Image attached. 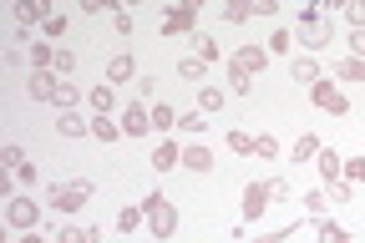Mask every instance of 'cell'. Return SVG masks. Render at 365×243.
<instances>
[{
    "instance_id": "ab89813d",
    "label": "cell",
    "mask_w": 365,
    "mask_h": 243,
    "mask_svg": "<svg viewBox=\"0 0 365 243\" xmlns=\"http://www.w3.org/2000/svg\"><path fill=\"white\" fill-rule=\"evenodd\" d=\"M345 21H350V31H365V0H350V6H345Z\"/></svg>"
},
{
    "instance_id": "4dcf8cb0",
    "label": "cell",
    "mask_w": 365,
    "mask_h": 243,
    "mask_svg": "<svg viewBox=\"0 0 365 243\" xmlns=\"http://www.w3.org/2000/svg\"><path fill=\"white\" fill-rule=\"evenodd\" d=\"M223 107V86H198V112H218Z\"/></svg>"
},
{
    "instance_id": "ac0fdd59",
    "label": "cell",
    "mask_w": 365,
    "mask_h": 243,
    "mask_svg": "<svg viewBox=\"0 0 365 243\" xmlns=\"http://www.w3.org/2000/svg\"><path fill=\"white\" fill-rule=\"evenodd\" d=\"M319 148H325V142H319L314 132H304L294 148H289V162H314V157H319Z\"/></svg>"
},
{
    "instance_id": "f546056e",
    "label": "cell",
    "mask_w": 365,
    "mask_h": 243,
    "mask_svg": "<svg viewBox=\"0 0 365 243\" xmlns=\"http://www.w3.org/2000/svg\"><path fill=\"white\" fill-rule=\"evenodd\" d=\"M335 76H340V81H365V61H360V56H345V61L335 66Z\"/></svg>"
},
{
    "instance_id": "d6986e66",
    "label": "cell",
    "mask_w": 365,
    "mask_h": 243,
    "mask_svg": "<svg viewBox=\"0 0 365 243\" xmlns=\"http://www.w3.org/2000/svg\"><path fill=\"white\" fill-rule=\"evenodd\" d=\"M289 76L304 81V86H314V81H319V61H314V56H294V61H289Z\"/></svg>"
},
{
    "instance_id": "7402d4cb",
    "label": "cell",
    "mask_w": 365,
    "mask_h": 243,
    "mask_svg": "<svg viewBox=\"0 0 365 243\" xmlns=\"http://www.w3.org/2000/svg\"><path fill=\"white\" fill-rule=\"evenodd\" d=\"M178 76L193 81V86H208V66H203L198 56H182V61H178Z\"/></svg>"
},
{
    "instance_id": "cb8c5ba5",
    "label": "cell",
    "mask_w": 365,
    "mask_h": 243,
    "mask_svg": "<svg viewBox=\"0 0 365 243\" xmlns=\"http://www.w3.org/2000/svg\"><path fill=\"white\" fill-rule=\"evenodd\" d=\"M143 223H148L143 203H127V208H117V228H122V233H132V228H143Z\"/></svg>"
},
{
    "instance_id": "7bdbcfd3",
    "label": "cell",
    "mask_w": 365,
    "mask_h": 243,
    "mask_svg": "<svg viewBox=\"0 0 365 243\" xmlns=\"http://www.w3.org/2000/svg\"><path fill=\"white\" fill-rule=\"evenodd\" d=\"M51 71H56V76H71V71H76V56H71V51H56V66H51Z\"/></svg>"
},
{
    "instance_id": "ffe728a7",
    "label": "cell",
    "mask_w": 365,
    "mask_h": 243,
    "mask_svg": "<svg viewBox=\"0 0 365 243\" xmlns=\"http://www.w3.org/2000/svg\"><path fill=\"white\" fill-rule=\"evenodd\" d=\"M56 132H61V137H86V132H91V117L81 122V112H61V117H56Z\"/></svg>"
},
{
    "instance_id": "3957f363",
    "label": "cell",
    "mask_w": 365,
    "mask_h": 243,
    "mask_svg": "<svg viewBox=\"0 0 365 243\" xmlns=\"http://www.w3.org/2000/svg\"><path fill=\"white\" fill-rule=\"evenodd\" d=\"M264 66H269V51H264L259 41H244L239 51L228 56V81H254Z\"/></svg>"
},
{
    "instance_id": "f35d334b",
    "label": "cell",
    "mask_w": 365,
    "mask_h": 243,
    "mask_svg": "<svg viewBox=\"0 0 365 243\" xmlns=\"http://www.w3.org/2000/svg\"><path fill=\"white\" fill-rule=\"evenodd\" d=\"M289 238H294V223L274 228V233H259V238H249V243H289Z\"/></svg>"
},
{
    "instance_id": "52a82bcc",
    "label": "cell",
    "mask_w": 365,
    "mask_h": 243,
    "mask_svg": "<svg viewBox=\"0 0 365 243\" xmlns=\"http://www.w3.org/2000/svg\"><path fill=\"white\" fill-rule=\"evenodd\" d=\"M309 102H314V107H325V112H335V117H345V112H350L345 91H340L335 81H325V76H319V81L309 86Z\"/></svg>"
},
{
    "instance_id": "c3c4849f",
    "label": "cell",
    "mask_w": 365,
    "mask_h": 243,
    "mask_svg": "<svg viewBox=\"0 0 365 243\" xmlns=\"http://www.w3.org/2000/svg\"><path fill=\"white\" fill-rule=\"evenodd\" d=\"M21 243H46V238H41V233L31 228V233H21Z\"/></svg>"
},
{
    "instance_id": "d590c367",
    "label": "cell",
    "mask_w": 365,
    "mask_h": 243,
    "mask_svg": "<svg viewBox=\"0 0 365 243\" xmlns=\"http://www.w3.org/2000/svg\"><path fill=\"white\" fill-rule=\"evenodd\" d=\"M254 157H264V162H279V142H274V137H254Z\"/></svg>"
},
{
    "instance_id": "277c9868",
    "label": "cell",
    "mask_w": 365,
    "mask_h": 243,
    "mask_svg": "<svg viewBox=\"0 0 365 243\" xmlns=\"http://www.w3.org/2000/svg\"><path fill=\"white\" fill-rule=\"evenodd\" d=\"M289 31H294V46H299L304 56H319L335 41V26L330 21H309V26H289Z\"/></svg>"
},
{
    "instance_id": "f6af8a7d",
    "label": "cell",
    "mask_w": 365,
    "mask_h": 243,
    "mask_svg": "<svg viewBox=\"0 0 365 243\" xmlns=\"http://www.w3.org/2000/svg\"><path fill=\"white\" fill-rule=\"evenodd\" d=\"M112 26H117V36H132V16L127 11H112Z\"/></svg>"
},
{
    "instance_id": "ba28073f",
    "label": "cell",
    "mask_w": 365,
    "mask_h": 243,
    "mask_svg": "<svg viewBox=\"0 0 365 243\" xmlns=\"http://www.w3.org/2000/svg\"><path fill=\"white\" fill-rule=\"evenodd\" d=\"M122 132H127V137H148V132H153V107H143V102L122 107Z\"/></svg>"
},
{
    "instance_id": "d4e9b609",
    "label": "cell",
    "mask_w": 365,
    "mask_h": 243,
    "mask_svg": "<svg viewBox=\"0 0 365 243\" xmlns=\"http://www.w3.org/2000/svg\"><path fill=\"white\" fill-rule=\"evenodd\" d=\"M314 228H319V243H350V228L335 223V218H319Z\"/></svg>"
},
{
    "instance_id": "8992f818",
    "label": "cell",
    "mask_w": 365,
    "mask_h": 243,
    "mask_svg": "<svg viewBox=\"0 0 365 243\" xmlns=\"http://www.w3.org/2000/svg\"><path fill=\"white\" fill-rule=\"evenodd\" d=\"M6 223H11L16 233H31V228L41 223V203H36V198H26V192H16V198L6 203Z\"/></svg>"
},
{
    "instance_id": "2e32d148",
    "label": "cell",
    "mask_w": 365,
    "mask_h": 243,
    "mask_svg": "<svg viewBox=\"0 0 365 243\" xmlns=\"http://www.w3.org/2000/svg\"><path fill=\"white\" fill-rule=\"evenodd\" d=\"M51 243H102V228H91V223H86V228H76V223H66Z\"/></svg>"
},
{
    "instance_id": "836d02e7",
    "label": "cell",
    "mask_w": 365,
    "mask_h": 243,
    "mask_svg": "<svg viewBox=\"0 0 365 243\" xmlns=\"http://www.w3.org/2000/svg\"><path fill=\"white\" fill-rule=\"evenodd\" d=\"M254 16V6H249V0H228V6H223V21H234V26H244Z\"/></svg>"
},
{
    "instance_id": "f1b7e54d",
    "label": "cell",
    "mask_w": 365,
    "mask_h": 243,
    "mask_svg": "<svg viewBox=\"0 0 365 243\" xmlns=\"http://www.w3.org/2000/svg\"><path fill=\"white\" fill-rule=\"evenodd\" d=\"M289 46H294V31H289V26H279V31H274V36L264 41V51H269V56H284Z\"/></svg>"
},
{
    "instance_id": "7a4b0ae2",
    "label": "cell",
    "mask_w": 365,
    "mask_h": 243,
    "mask_svg": "<svg viewBox=\"0 0 365 243\" xmlns=\"http://www.w3.org/2000/svg\"><path fill=\"white\" fill-rule=\"evenodd\" d=\"M91 192H97V187H91L86 177H66V182H51V187H46V203H51L56 213H76Z\"/></svg>"
},
{
    "instance_id": "83f0119b",
    "label": "cell",
    "mask_w": 365,
    "mask_h": 243,
    "mask_svg": "<svg viewBox=\"0 0 365 243\" xmlns=\"http://www.w3.org/2000/svg\"><path fill=\"white\" fill-rule=\"evenodd\" d=\"M91 137H97V142H117V137H122V122H112V117H91Z\"/></svg>"
},
{
    "instance_id": "1f68e13d",
    "label": "cell",
    "mask_w": 365,
    "mask_h": 243,
    "mask_svg": "<svg viewBox=\"0 0 365 243\" xmlns=\"http://www.w3.org/2000/svg\"><path fill=\"white\" fill-rule=\"evenodd\" d=\"M178 127L188 132V137H198V132H208V122H203V112L193 107V112H178Z\"/></svg>"
},
{
    "instance_id": "74e56055",
    "label": "cell",
    "mask_w": 365,
    "mask_h": 243,
    "mask_svg": "<svg viewBox=\"0 0 365 243\" xmlns=\"http://www.w3.org/2000/svg\"><path fill=\"white\" fill-rule=\"evenodd\" d=\"M325 192H330V203H350V198H355V182H345V177H340V182H330Z\"/></svg>"
},
{
    "instance_id": "60d3db41",
    "label": "cell",
    "mask_w": 365,
    "mask_h": 243,
    "mask_svg": "<svg viewBox=\"0 0 365 243\" xmlns=\"http://www.w3.org/2000/svg\"><path fill=\"white\" fill-rule=\"evenodd\" d=\"M345 182H365V157H345Z\"/></svg>"
},
{
    "instance_id": "b9f144b4",
    "label": "cell",
    "mask_w": 365,
    "mask_h": 243,
    "mask_svg": "<svg viewBox=\"0 0 365 243\" xmlns=\"http://www.w3.org/2000/svg\"><path fill=\"white\" fill-rule=\"evenodd\" d=\"M0 162H6V167H11V172H16V167H21V162H26V152H21V148H16V142H6V148H0Z\"/></svg>"
},
{
    "instance_id": "d6a6232c",
    "label": "cell",
    "mask_w": 365,
    "mask_h": 243,
    "mask_svg": "<svg viewBox=\"0 0 365 243\" xmlns=\"http://www.w3.org/2000/svg\"><path fill=\"white\" fill-rule=\"evenodd\" d=\"M31 61H36V71H51V66H56V51H51L46 41H36V46H31Z\"/></svg>"
},
{
    "instance_id": "bcb514c9",
    "label": "cell",
    "mask_w": 365,
    "mask_h": 243,
    "mask_svg": "<svg viewBox=\"0 0 365 243\" xmlns=\"http://www.w3.org/2000/svg\"><path fill=\"white\" fill-rule=\"evenodd\" d=\"M350 56L365 61V31H350Z\"/></svg>"
},
{
    "instance_id": "6da1fadb",
    "label": "cell",
    "mask_w": 365,
    "mask_h": 243,
    "mask_svg": "<svg viewBox=\"0 0 365 243\" xmlns=\"http://www.w3.org/2000/svg\"><path fill=\"white\" fill-rule=\"evenodd\" d=\"M143 213H148V233H153L158 243H168V238L178 233V208L163 198V192H148V198H143Z\"/></svg>"
},
{
    "instance_id": "44dd1931",
    "label": "cell",
    "mask_w": 365,
    "mask_h": 243,
    "mask_svg": "<svg viewBox=\"0 0 365 243\" xmlns=\"http://www.w3.org/2000/svg\"><path fill=\"white\" fill-rule=\"evenodd\" d=\"M76 102H81V86H76V81H56V96H51V107H61V112H76Z\"/></svg>"
},
{
    "instance_id": "4316f807",
    "label": "cell",
    "mask_w": 365,
    "mask_h": 243,
    "mask_svg": "<svg viewBox=\"0 0 365 243\" xmlns=\"http://www.w3.org/2000/svg\"><path fill=\"white\" fill-rule=\"evenodd\" d=\"M193 46H198V61H203V66H213V61L223 56V51H218V41H213L208 31H198V36H193Z\"/></svg>"
},
{
    "instance_id": "8d00e7d4",
    "label": "cell",
    "mask_w": 365,
    "mask_h": 243,
    "mask_svg": "<svg viewBox=\"0 0 365 243\" xmlns=\"http://www.w3.org/2000/svg\"><path fill=\"white\" fill-rule=\"evenodd\" d=\"M228 148H234L239 157H249V152H254V137H249L244 127H234V132H228Z\"/></svg>"
},
{
    "instance_id": "484cf974",
    "label": "cell",
    "mask_w": 365,
    "mask_h": 243,
    "mask_svg": "<svg viewBox=\"0 0 365 243\" xmlns=\"http://www.w3.org/2000/svg\"><path fill=\"white\" fill-rule=\"evenodd\" d=\"M325 208H330V192H325V187H314V192H304V213H309L314 223H319V218H330Z\"/></svg>"
},
{
    "instance_id": "e0dca14e",
    "label": "cell",
    "mask_w": 365,
    "mask_h": 243,
    "mask_svg": "<svg viewBox=\"0 0 365 243\" xmlns=\"http://www.w3.org/2000/svg\"><path fill=\"white\" fill-rule=\"evenodd\" d=\"M16 21H21V26H31V21L46 26V21H51V6H46V0H21V6H16Z\"/></svg>"
},
{
    "instance_id": "7c38bea8",
    "label": "cell",
    "mask_w": 365,
    "mask_h": 243,
    "mask_svg": "<svg viewBox=\"0 0 365 243\" xmlns=\"http://www.w3.org/2000/svg\"><path fill=\"white\" fill-rule=\"evenodd\" d=\"M56 81H61V76H51V71H31L26 96H31V102H51V96H56Z\"/></svg>"
},
{
    "instance_id": "7dc6e473",
    "label": "cell",
    "mask_w": 365,
    "mask_h": 243,
    "mask_svg": "<svg viewBox=\"0 0 365 243\" xmlns=\"http://www.w3.org/2000/svg\"><path fill=\"white\" fill-rule=\"evenodd\" d=\"M137 96H143V102H148V96H158V81H153V76H143V81H137Z\"/></svg>"
},
{
    "instance_id": "ee69618b",
    "label": "cell",
    "mask_w": 365,
    "mask_h": 243,
    "mask_svg": "<svg viewBox=\"0 0 365 243\" xmlns=\"http://www.w3.org/2000/svg\"><path fill=\"white\" fill-rule=\"evenodd\" d=\"M36 177H41V172H36V162H21V167H16V182H21V187H31Z\"/></svg>"
},
{
    "instance_id": "5b68a950",
    "label": "cell",
    "mask_w": 365,
    "mask_h": 243,
    "mask_svg": "<svg viewBox=\"0 0 365 243\" xmlns=\"http://www.w3.org/2000/svg\"><path fill=\"white\" fill-rule=\"evenodd\" d=\"M163 36H198V0H182V6L163 11Z\"/></svg>"
},
{
    "instance_id": "8fae6325",
    "label": "cell",
    "mask_w": 365,
    "mask_h": 243,
    "mask_svg": "<svg viewBox=\"0 0 365 243\" xmlns=\"http://www.w3.org/2000/svg\"><path fill=\"white\" fill-rule=\"evenodd\" d=\"M314 167H319V177H325V187L345 177V157H340L335 148H319V157H314Z\"/></svg>"
},
{
    "instance_id": "4fadbf2b",
    "label": "cell",
    "mask_w": 365,
    "mask_h": 243,
    "mask_svg": "<svg viewBox=\"0 0 365 243\" xmlns=\"http://www.w3.org/2000/svg\"><path fill=\"white\" fill-rule=\"evenodd\" d=\"M182 167H188V172H213L208 142H188V148H182Z\"/></svg>"
},
{
    "instance_id": "e575fe53",
    "label": "cell",
    "mask_w": 365,
    "mask_h": 243,
    "mask_svg": "<svg viewBox=\"0 0 365 243\" xmlns=\"http://www.w3.org/2000/svg\"><path fill=\"white\" fill-rule=\"evenodd\" d=\"M289 198H294L289 177H269V203H289Z\"/></svg>"
},
{
    "instance_id": "9a60e30c",
    "label": "cell",
    "mask_w": 365,
    "mask_h": 243,
    "mask_svg": "<svg viewBox=\"0 0 365 243\" xmlns=\"http://www.w3.org/2000/svg\"><path fill=\"white\" fill-rule=\"evenodd\" d=\"M132 76H137V61H132L127 51L107 61V86H122V81H132Z\"/></svg>"
},
{
    "instance_id": "30bf717a",
    "label": "cell",
    "mask_w": 365,
    "mask_h": 243,
    "mask_svg": "<svg viewBox=\"0 0 365 243\" xmlns=\"http://www.w3.org/2000/svg\"><path fill=\"white\" fill-rule=\"evenodd\" d=\"M148 162H153L158 172H173V167H182V148H178L173 137H163L158 148H153V157H148Z\"/></svg>"
},
{
    "instance_id": "603a6c76",
    "label": "cell",
    "mask_w": 365,
    "mask_h": 243,
    "mask_svg": "<svg viewBox=\"0 0 365 243\" xmlns=\"http://www.w3.org/2000/svg\"><path fill=\"white\" fill-rule=\"evenodd\" d=\"M173 127H178V112H173L168 102H153V132H158V137H168Z\"/></svg>"
},
{
    "instance_id": "5bb4252c",
    "label": "cell",
    "mask_w": 365,
    "mask_h": 243,
    "mask_svg": "<svg viewBox=\"0 0 365 243\" xmlns=\"http://www.w3.org/2000/svg\"><path fill=\"white\" fill-rule=\"evenodd\" d=\"M86 107H91V117H112V107H117V86H91V91H86Z\"/></svg>"
},
{
    "instance_id": "9c48e42d",
    "label": "cell",
    "mask_w": 365,
    "mask_h": 243,
    "mask_svg": "<svg viewBox=\"0 0 365 243\" xmlns=\"http://www.w3.org/2000/svg\"><path fill=\"white\" fill-rule=\"evenodd\" d=\"M269 208V182H249L244 187V223H259Z\"/></svg>"
}]
</instances>
